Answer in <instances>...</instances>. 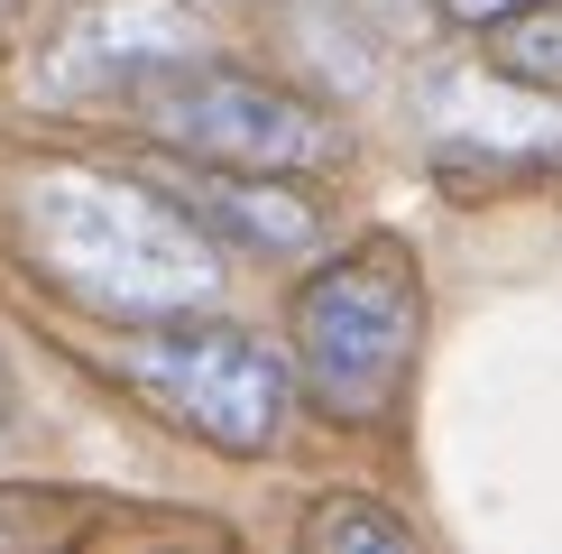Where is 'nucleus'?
<instances>
[{
	"instance_id": "5",
	"label": "nucleus",
	"mask_w": 562,
	"mask_h": 554,
	"mask_svg": "<svg viewBox=\"0 0 562 554\" xmlns=\"http://www.w3.org/2000/svg\"><path fill=\"white\" fill-rule=\"evenodd\" d=\"M203 56V19L184 0H75L65 29L46 37V65L37 84L46 92H138L148 75Z\"/></svg>"
},
{
	"instance_id": "4",
	"label": "nucleus",
	"mask_w": 562,
	"mask_h": 554,
	"mask_svg": "<svg viewBox=\"0 0 562 554\" xmlns=\"http://www.w3.org/2000/svg\"><path fill=\"white\" fill-rule=\"evenodd\" d=\"M121 369L148 388V407H167L213 453H268L277 425H286V398H295V369L259 333H231V323H176L167 314V333L130 342Z\"/></svg>"
},
{
	"instance_id": "1",
	"label": "nucleus",
	"mask_w": 562,
	"mask_h": 554,
	"mask_svg": "<svg viewBox=\"0 0 562 554\" xmlns=\"http://www.w3.org/2000/svg\"><path fill=\"white\" fill-rule=\"evenodd\" d=\"M19 241L75 306L111 323H167L222 296V241L176 195H148L130 176L46 167L19 185Z\"/></svg>"
},
{
	"instance_id": "6",
	"label": "nucleus",
	"mask_w": 562,
	"mask_h": 554,
	"mask_svg": "<svg viewBox=\"0 0 562 554\" xmlns=\"http://www.w3.org/2000/svg\"><path fill=\"white\" fill-rule=\"evenodd\" d=\"M167 195L213 231L222 250H249V259H304V250L323 241V213L295 195V185L259 176V167H203L194 157V176H176Z\"/></svg>"
},
{
	"instance_id": "9",
	"label": "nucleus",
	"mask_w": 562,
	"mask_h": 554,
	"mask_svg": "<svg viewBox=\"0 0 562 554\" xmlns=\"http://www.w3.org/2000/svg\"><path fill=\"white\" fill-rule=\"evenodd\" d=\"M498 65L507 75H562V0H526V10L498 19Z\"/></svg>"
},
{
	"instance_id": "3",
	"label": "nucleus",
	"mask_w": 562,
	"mask_h": 554,
	"mask_svg": "<svg viewBox=\"0 0 562 554\" xmlns=\"http://www.w3.org/2000/svg\"><path fill=\"white\" fill-rule=\"evenodd\" d=\"M138 111L167 148L203 157V167H259V176H314L341 157V130L323 121L314 102H295L286 84L231 75V65L184 56L167 75L138 84Z\"/></svg>"
},
{
	"instance_id": "8",
	"label": "nucleus",
	"mask_w": 562,
	"mask_h": 554,
	"mask_svg": "<svg viewBox=\"0 0 562 554\" xmlns=\"http://www.w3.org/2000/svg\"><path fill=\"white\" fill-rule=\"evenodd\" d=\"M304 545H323V554H406V545H415V527L396 518V508L333 499V508H314V518H304Z\"/></svg>"
},
{
	"instance_id": "10",
	"label": "nucleus",
	"mask_w": 562,
	"mask_h": 554,
	"mask_svg": "<svg viewBox=\"0 0 562 554\" xmlns=\"http://www.w3.org/2000/svg\"><path fill=\"white\" fill-rule=\"evenodd\" d=\"M442 10H452L461 29H498V19H507V10H526V0H442Z\"/></svg>"
},
{
	"instance_id": "7",
	"label": "nucleus",
	"mask_w": 562,
	"mask_h": 554,
	"mask_svg": "<svg viewBox=\"0 0 562 554\" xmlns=\"http://www.w3.org/2000/svg\"><path fill=\"white\" fill-rule=\"evenodd\" d=\"M434 111H442L452 138L498 148V157H553L562 148V102L535 75H507V65H488V75H442Z\"/></svg>"
},
{
	"instance_id": "11",
	"label": "nucleus",
	"mask_w": 562,
	"mask_h": 554,
	"mask_svg": "<svg viewBox=\"0 0 562 554\" xmlns=\"http://www.w3.org/2000/svg\"><path fill=\"white\" fill-rule=\"evenodd\" d=\"M0 416H10V388H0Z\"/></svg>"
},
{
	"instance_id": "2",
	"label": "nucleus",
	"mask_w": 562,
	"mask_h": 554,
	"mask_svg": "<svg viewBox=\"0 0 562 554\" xmlns=\"http://www.w3.org/2000/svg\"><path fill=\"white\" fill-rule=\"evenodd\" d=\"M415 333H425V287L396 241L350 250L295 296V369L333 416H387L415 361Z\"/></svg>"
}]
</instances>
